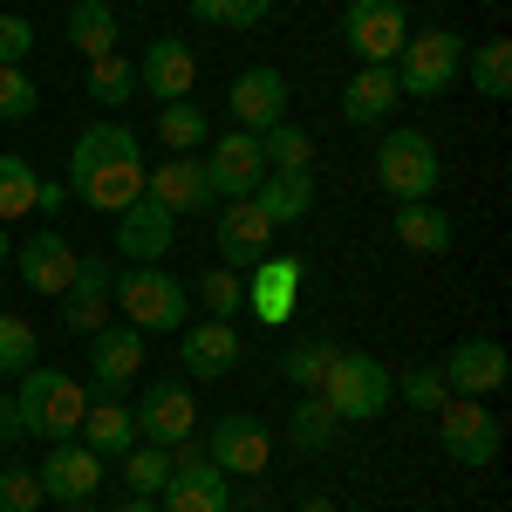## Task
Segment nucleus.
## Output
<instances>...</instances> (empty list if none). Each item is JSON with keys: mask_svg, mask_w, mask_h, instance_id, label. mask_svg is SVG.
Returning a JSON list of instances; mask_svg holds the SVG:
<instances>
[{"mask_svg": "<svg viewBox=\"0 0 512 512\" xmlns=\"http://www.w3.org/2000/svg\"><path fill=\"white\" fill-rule=\"evenodd\" d=\"M41 103V89L28 69H0V123H28Z\"/></svg>", "mask_w": 512, "mask_h": 512, "instance_id": "obj_42", "label": "nucleus"}, {"mask_svg": "<svg viewBox=\"0 0 512 512\" xmlns=\"http://www.w3.org/2000/svg\"><path fill=\"white\" fill-rule=\"evenodd\" d=\"M205 458H212L226 478H260V472H267V458H274V431H267L260 417H219V424H212V444H205Z\"/></svg>", "mask_w": 512, "mask_h": 512, "instance_id": "obj_11", "label": "nucleus"}, {"mask_svg": "<svg viewBox=\"0 0 512 512\" xmlns=\"http://www.w3.org/2000/svg\"><path fill=\"white\" fill-rule=\"evenodd\" d=\"M69 198H82L89 212H110L144 198V144L123 123H89L69 151Z\"/></svg>", "mask_w": 512, "mask_h": 512, "instance_id": "obj_1", "label": "nucleus"}, {"mask_svg": "<svg viewBox=\"0 0 512 512\" xmlns=\"http://www.w3.org/2000/svg\"><path fill=\"white\" fill-rule=\"evenodd\" d=\"M301 512H335V499H301Z\"/></svg>", "mask_w": 512, "mask_h": 512, "instance_id": "obj_48", "label": "nucleus"}, {"mask_svg": "<svg viewBox=\"0 0 512 512\" xmlns=\"http://www.w3.org/2000/svg\"><path fill=\"white\" fill-rule=\"evenodd\" d=\"M219 267H253V260H267V246H274V219L253 205V198H233L226 212H219Z\"/></svg>", "mask_w": 512, "mask_h": 512, "instance_id": "obj_18", "label": "nucleus"}, {"mask_svg": "<svg viewBox=\"0 0 512 512\" xmlns=\"http://www.w3.org/2000/svg\"><path fill=\"white\" fill-rule=\"evenodd\" d=\"M110 260H76V280L62 287V328L69 335H96V328H110V315H117V301H110Z\"/></svg>", "mask_w": 512, "mask_h": 512, "instance_id": "obj_14", "label": "nucleus"}, {"mask_svg": "<svg viewBox=\"0 0 512 512\" xmlns=\"http://www.w3.org/2000/svg\"><path fill=\"white\" fill-rule=\"evenodd\" d=\"M260 158L267 171H315V137L294 123H274V130H260Z\"/></svg>", "mask_w": 512, "mask_h": 512, "instance_id": "obj_34", "label": "nucleus"}, {"mask_svg": "<svg viewBox=\"0 0 512 512\" xmlns=\"http://www.w3.org/2000/svg\"><path fill=\"white\" fill-rule=\"evenodd\" d=\"M437 376H444L451 396H492V390H506V349L492 335H472V342H458L437 362Z\"/></svg>", "mask_w": 512, "mask_h": 512, "instance_id": "obj_15", "label": "nucleus"}, {"mask_svg": "<svg viewBox=\"0 0 512 512\" xmlns=\"http://www.w3.org/2000/svg\"><path fill=\"white\" fill-rule=\"evenodd\" d=\"M35 355H41L35 328H28L21 315H0V376H28V369H35Z\"/></svg>", "mask_w": 512, "mask_h": 512, "instance_id": "obj_38", "label": "nucleus"}, {"mask_svg": "<svg viewBox=\"0 0 512 512\" xmlns=\"http://www.w3.org/2000/svg\"><path fill=\"white\" fill-rule=\"evenodd\" d=\"M69 41H76L89 62L110 55V48H117V7H110V0H76V7H69Z\"/></svg>", "mask_w": 512, "mask_h": 512, "instance_id": "obj_31", "label": "nucleus"}, {"mask_svg": "<svg viewBox=\"0 0 512 512\" xmlns=\"http://www.w3.org/2000/svg\"><path fill=\"white\" fill-rule=\"evenodd\" d=\"M14 410H21V424L28 437H48V444H69L82 431V410H89V390H82L76 376H62V369H28L21 376V396H14Z\"/></svg>", "mask_w": 512, "mask_h": 512, "instance_id": "obj_3", "label": "nucleus"}, {"mask_svg": "<svg viewBox=\"0 0 512 512\" xmlns=\"http://www.w3.org/2000/svg\"><path fill=\"white\" fill-rule=\"evenodd\" d=\"M335 437H342V417L328 410V396H321V390H301L294 417H287V444H294V451H328Z\"/></svg>", "mask_w": 512, "mask_h": 512, "instance_id": "obj_29", "label": "nucleus"}, {"mask_svg": "<svg viewBox=\"0 0 512 512\" xmlns=\"http://www.w3.org/2000/svg\"><path fill=\"white\" fill-rule=\"evenodd\" d=\"M117 512H164L158 499H137V492H130V506H117Z\"/></svg>", "mask_w": 512, "mask_h": 512, "instance_id": "obj_47", "label": "nucleus"}, {"mask_svg": "<svg viewBox=\"0 0 512 512\" xmlns=\"http://www.w3.org/2000/svg\"><path fill=\"white\" fill-rule=\"evenodd\" d=\"M14 260H21V280H28L35 294H62V287L76 280V260H82V253L55 233V226H48V233H35L21 253H14Z\"/></svg>", "mask_w": 512, "mask_h": 512, "instance_id": "obj_24", "label": "nucleus"}, {"mask_svg": "<svg viewBox=\"0 0 512 512\" xmlns=\"http://www.w3.org/2000/svg\"><path fill=\"white\" fill-rule=\"evenodd\" d=\"M110 301L117 315L137 328V335H178L185 315H192V287L164 267H130V274L110 280Z\"/></svg>", "mask_w": 512, "mask_h": 512, "instance_id": "obj_2", "label": "nucleus"}, {"mask_svg": "<svg viewBox=\"0 0 512 512\" xmlns=\"http://www.w3.org/2000/svg\"><path fill=\"white\" fill-rule=\"evenodd\" d=\"M437 178H444V164H437V144L424 130H390V137L376 144V185H383L396 205L431 198Z\"/></svg>", "mask_w": 512, "mask_h": 512, "instance_id": "obj_6", "label": "nucleus"}, {"mask_svg": "<svg viewBox=\"0 0 512 512\" xmlns=\"http://www.w3.org/2000/svg\"><path fill=\"white\" fill-rule=\"evenodd\" d=\"M198 301L212 308V321H233L246 308V274L239 267H212V274H198Z\"/></svg>", "mask_w": 512, "mask_h": 512, "instance_id": "obj_37", "label": "nucleus"}, {"mask_svg": "<svg viewBox=\"0 0 512 512\" xmlns=\"http://www.w3.org/2000/svg\"><path fill=\"white\" fill-rule=\"evenodd\" d=\"M192 14L212 28H260L274 14V0H192Z\"/></svg>", "mask_w": 512, "mask_h": 512, "instance_id": "obj_41", "label": "nucleus"}, {"mask_svg": "<svg viewBox=\"0 0 512 512\" xmlns=\"http://www.w3.org/2000/svg\"><path fill=\"white\" fill-rule=\"evenodd\" d=\"M396 239L410 246V253H451V212L431 205V198H417V205H396Z\"/></svg>", "mask_w": 512, "mask_h": 512, "instance_id": "obj_28", "label": "nucleus"}, {"mask_svg": "<svg viewBox=\"0 0 512 512\" xmlns=\"http://www.w3.org/2000/svg\"><path fill=\"white\" fill-rule=\"evenodd\" d=\"M41 478L28 465H0V512H41Z\"/></svg>", "mask_w": 512, "mask_h": 512, "instance_id": "obj_43", "label": "nucleus"}, {"mask_svg": "<svg viewBox=\"0 0 512 512\" xmlns=\"http://www.w3.org/2000/svg\"><path fill=\"white\" fill-rule=\"evenodd\" d=\"M253 205H260L274 226L308 219V212H315V171H267V178L253 185Z\"/></svg>", "mask_w": 512, "mask_h": 512, "instance_id": "obj_26", "label": "nucleus"}, {"mask_svg": "<svg viewBox=\"0 0 512 512\" xmlns=\"http://www.w3.org/2000/svg\"><path fill=\"white\" fill-rule=\"evenodd\" d=\"M137 89L158 96V103H185V96L198 89V55L185 48V41L158 35L151 48H144V62H137Z\"/></svg>", "mask_w": 512, "mask_h": 512, "instance_id": "obj_17", "label": "nucleus"}, {"mask_svg": "<svg viewBox=\"0 0 512 512\" xmlns=\"http://www.w3.org/2000/svg\"><path fill=\"white\" fill-rule=\"evenodd\" d=\"M396 396H403V403H410V410H444V376H437V362H410V369H403V376H396Z\"/></svg>", "mask_w": 512, "mask_h": 512, "instance_id": "obj_39", "label": "nucleus"}, {"mask_svg": "<svg viewBox=\"0 0 512 512\" xmlns=\"http://www.w3.org/2000/svg\"><path fill=\"white\" fill-rule=\"evenodd\" d=\"M335 342H301V349H287L280 355V376L294 383V390H321L328 383V369H335Z\"/></svg>", "mask_w": 512, "mask_h": 512, "instance_id": "obj_36", "label": "nucleus"}, {"mask_svg": "<svg viewBox=\"0 0 512 512\" xmlns=\"http://www.w3.org/2000/svg\"><path fill=\"white\" fill-rule=\"evenodd\" d=\"M69 512H103V506H96V499H76V506H69Z\"/></svg>", "mask_w": 512, "mask_h": 512, "instance_id": "obj_49", "label": "nucleus"}, {"mask_svg": "<svg viewBox=\"0 0 512 512\" xmlns=\"http://www.w3.org/2000/svg\"><path fill=\"white\" fill-rule=\"evenodd\" d=\"M89 369H96V383H103V396H117L137 383V369H144V335L123 321V328H96L89 335Z\"/></svg>", "mask_w": 512, "mask_h": 512, "instance_id": "obj_22", "label": "nucleus"}, {"mask_svg": "<svg viewBox=\"0 0 512 512\" xmlns=\"http://www.w3.org/2000/svg\"><path fill=\"white\" fill-rule=\"evenodd\" d=\"M21 437H28L21 410H14V403H0V444H21Z\"/></svg>", "mask_w": 512, "mask_h": 512, "instance_id": "obj_45", "label": "nucleus"}, {"mask_svg": "<svg viewBox=\"0 0 512 512\" xmlns=\"http://www.w3.org/2000/svg\"><path fill=\"white\" fill-rule=\"evenodd\" d=\"M123 485H130L137 499H158L164 485H171V451H164V444H144V437H137V444L123 451Z\"/></svg>", "mask_w": 512, "mask_h": 512, "instance_id": "obj_32", "label": "nucleus"}, {"mask_svg": "<svg viewBox=\"0 0 512 512\" xmlns=\"http://www.w3.org/2000/svg\"><path fill=\"white\" fill-rule=\"evenodd\" d=\"M246 301H253V315L267 321V328H287V321H294V308H301V287H308V267H301V260H274V253H267V260H253V267H246Z\"/></svg>", "mask_w": 512, "mask_h": 512, "instance_id": "obj_13", "label": "nucleus"}, {"mask_svg": "<svg viewBox=\"0 0 512 512\" xmlns=\"http://www.w3.org/2000/svg\"><path fill=\"white\" fill-rule=\"evenodd\" d=\"M0 465H7V444H0Z\"/></svg>", "mask_w": 512, "mask_h": 512, "instance_id": "obj_51", "label": "nucleus"}, {"mask_svg": "<svg viewBox=\"0 0 512 512\" xmlns=\"http://www.w3.org/2000/svg\"><path fill=\"white\" fill-rule=\"evenodd\" d=\"M205 185L212 198H253V185L267 178V158H260V137L253 130H233V137H219V144H205Z\"/></svg>", "mask_w": 512, "mask_h": 512, "instance_id": "obj_10", "label": "nucleus"}, {"mask_svg": "<svg viewBox=\"0 0 512 512\" xmlns=\"http://www.w3.org/2000/svg\"><path fill=\"white\" fill-rule=\"evenodd\" d=\"M41 492L48 499H62V506H76V499H96V485H103V458L82 444V437H69V444H55L48 451V465H41Z\"/></svg>", "mask_w": 512, "mask_h": 512, "instance_id": "obj_21", "label": "nucleus"}, {"mask_svg": "<svg viewBox=\"0 0 512 512\" xmlns=\"http://www.w3.org/2000/svg\"><path fill=\"white\" fill-rule=\"evenodd\" d=\"M89 96H96L103 110H123V103L137 96V62H123L117 48L96 55V62H89Z\"/></svg>", "mask_w": 512, "mask_h": 512, "instance_id": "obj_35", "label": "nucleus"}, {"mask_svg": "<svg viewBox=\"0 0 512 512\" xmlns=\"http://www.w3.org/2000/svg\"><path fill=\"white\" fill-rule=\"evenodd\" d=\"M390 76L403 96H444L451 82L465 76V35H451V28H417V35L396 48Z\"/></svg>", "mask_w": 512, "mask_h": 512, "instance_id": "obj_5", "label": "nucleus"}, {"mask_svg": "<svg viewBox=\"0 0 512 512\" xmlns=\"http://www.w3.org/2000/svg\"><path fill=\"white\" fill-rule=\"evenodd\" d=\"M226 110H233L239 130H274V123H287V76L280 69H246V76H233V96H226Z\"/></svg>", "mask_w": 512, "mask_h": 512, "instance_id": "obj_20", "label": "nucleus"}, {"mask_svg": "<svg viewBox=\"0 0 512 512\" xmlns=\"http://www.w3.org/2000/svg\"><path fill=\"white\" fill-rule=\"evenodd\" d=\"M35 55V21H21V14H0V69H21Z\"/></svg>", "mask_w": 512, "mask_h": 512, "instance_id": "obj_44", "label": "nucleus"}, {"mask_svg": "<svg viewBox=\"0 0 512 512\" xmlns=\"http://www.w3.org/2000/svg\"><path fill=\"white\" fill-rule=\"evenodd\" d=\"M321 396H328V410H335L342 424H369V417L390 410L396 369H383L376 355H362V349H342L335 369H328V383H321Z\"/></svg>", "mask_w": 512, "mask_h": 512, "instance_id": "obj_4", "label": "nucleus"}, {"mask_svg": "<svg viewBox=\"0 0 512 512\" xmlns=\"http://www.w3.org/2000/svg\"><path fill=\"white\" fill-rule=\"evenodd\" d=\"M62 205H69V185H48V178H41V198H35V212H62Z\"/></svg>", "mask_w": 512, "mask_h": 512, "instance_id": "obj_46", "label": "nucleus"}, {"mask_svg": "<svg viewBox=\"0 0 512 512\" xmlns=\"http://www.w3.org/2000/svg\"><path fill=\"white\" fill-rule=\"evenodd\" d=\"M437 444H444L458 465L485 472V465L499 458V444H506V424H499L478 396H444V410H437Z\"/></svg>", "mask_w": 512, "mask_h": 512, "instance_id": "obj_8", "label": "nucleus"}, {"mask_svg": "<svg viewBox=\"0 0 512 512\" xmlns=\"http://www.w3.org/2000/svg\"><path fill=\"white\" fill-rule=\"evenodd\" d=\"M171 233H178V219L164 205H151V198H137V205L117 212V253L130 267H158L164 253H171Z\"/></svg>", "mask_w": 512, "mask_h": 512, "instance_id": "obj_19", "label": "nucleus"}, {"mask_svg": "<svg viewBox=\"0 0 512 512\" xmlns=\"http://www.w3.org/2000/svg\"><path fill=\"white\" fill-rule=\"evenodd\" d=\"M342 35H349L362 69H390L396 48L410 41V14H403V0H349L342 7Z\"/></svg>", "mask_w": 512, "mask_h": 512, "instance_id": "obj_9", "label": "nucleus"}, {"mask_svg": "<svg viewBox=\"0 0 512 512\" xmlns=\"http://www.w3.org/2000/svg\"><path fill=\"white\" fill-rule=\"evenodd\" d=\"M137 437H144V444H164V451H171V444H185V437H198L192 390H185V383H171V376L151 383L144 403H137Z\"/></svg>", "mask_w": 512, "mask_h": 512, "instance_id": "obj_12", "label": "nucleus"}, {"mask_svg": "<svg viewBox=\"0 0 512 512\" xmlns=\"http://www.w3.org/2000/svg\"><path fill=\"white\" fill-rule=\"evenodd\" d=\"M246 342H239L233 321H198V328H178V362L192 369L198 383H219V376H233Z\"/></svg>", "mask_w": 512, "mask_h": 512, "instance_id": "obj_16", "label": "nucleus"}, {"mask_svg": "<svg viewBox=\"0 0 512 512\" xmlns=\"http://www.w3.org/2000/svg\"><path fill=\"white\" fill-rule=\"evenodd\" d=\"M144 198L164 205L171 219H185V212H198V205H212L205 164H198V158H164L158 171H144Z\"/></svg>", "mask_w": 512, "mask_h": 512, "instance_id": "obj_23", "label": "nucleus"}, {"mask_svg": "<svg viewBox=\"0 0 512 512\" xmlns=\"http://www.w3.org/2000/svg\"><path fill=\"white\" fill-rule=\"evenodd\" d=\"M82 444L96 451V458H123L130 444H137V410L123 403V396H96L89 410H82Z\"/></svg>", "mask_w": 512, "mask_h": 512, "instance_id": "obj_25", "label": "nucleus"}, {"mask_svg": "<svg viewBox=\"0 0 512 512\" xmlns=\"http://www.w3.org/2000/svg\"><path fill=\"white\" fill-rule=\"evenodd\" d=\"M158 506L164 512H233V485L198 451V437L171 444V485L158 492Z\"/></svg>", "mask_w": 512, "mask_h": 512, "instance_id": "obj_7", "label": "nucleus"}, {"mask_svg": "<svg viewBox=\"0 0 512 512\" xmlns=\"http://www.w3.org/2000/svg\"><path fill=\"white\" fill-rule=\"evenodd\" d=\"M7 253H14V246H7V226H0V267H7Z\"/></svg>", "mask_w": 512, "mask_h": 512, "instance_id": "obj_50", "label": "nucleus"}, {"mask_svg": "<svg viewBox=\"0 0 512 512\" xmlns=\"http://www.w3.org/2000/svg\"><path fill=\"white\" fill-rule=\"evenodd\" d=\"M35 198H41V171L28 158H14V151H0V226L35 212Z\"/></svg>", "mask_w": 512, "mask_h": 512, "instance_id": "obj_33", "label": "nucleus"}, {"mask_svg": "<svg viewBox=\"0 0 512 512\" xmlns=\"http://www.w3.org/2000/svg\"><path fill=\"white\" fill-rule=\"evenodd\" d=\"M472 89L478 96H512V48L506 41H485L472 55Z\"/></svg>", "mask_w": 512, "mask_h": 512, "instance_id": "obj_40", "label": "nucleus"}, {"mask_svg": "<svg viewBox=\"0 0 512 512\" xmlns=\"http://www.w3.org/2000/svg\"><path fill=\"white\" fill-rule=\"evenodd\" d=\"M158 144L171 151V158H192V151H205V144H212V123H205V110H198L192 96L158 110Z\"/></svg>", "mask_w": 512, "mask_h": 512, "instance_id": "obj_30", "label": "nucleus"}, {"mask_svg": "<svg viewBox=\"0 0 512 512\" xmlns=\"http://www.w3.org/2000/svg\"><path fill=\"white\" fill-rule=\"evenodd\" d=\"M396 96H403V89H396L390 69H355L349 89H342V117H349L355 130H362V123H383L396 110Z\"/></svg>", "mask_w": 512, "mask_h": 512, "instance_id": "obj_27", "label": "nucleus"}]
</instances>
